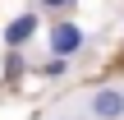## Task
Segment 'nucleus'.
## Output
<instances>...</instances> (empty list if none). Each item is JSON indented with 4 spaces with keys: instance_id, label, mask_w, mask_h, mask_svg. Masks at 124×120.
Returning a JSON list of instances; mask_svg holds the SVG:
<instances>
[{
    "instance_id": "nucleus-1",
    "label": "nucleus",
    "mask_w": 124,
    "mask_h": 120,
    "mask_svg": "<svg viewBox=\"0 0 124 120\" xmlns=\"http://www.w3.org/2000/svg\"><path fill=\"white\" fill-rule=\"evenodd\" d=\"M83 46H87V32H83L74 18H55V23H51V32H46V51H51L55 60H74Z\"/></svg>"
},
{
    "instance_id": "nucleus-6",
    "label": "nucleus",
    "mask_w": 124,
    "mask_h": 120,
    "mask_svg": "<svg viewBox=\"0 0 124 120\" xmlns=\"http://www.w3.org/2000/svg\"><path fill=\"white\" fill-rule=\"evenodd\" d=\"M78 0H37V9H46V14H69Z\"/></svg>"
},
{
    "instance_id": "nucleus-4",
    "label": "nucleus",
    "mask_w": 124,
    "mask_h": 120,
    "mask_svg": "<svg viewBox=\"0 0 124 120\" xmlns=\"http://www.w3.org/2000/svg\"><path fill=\"white\" fill-rule=\"evenodd\" d=\"M69 65H74V60H55V55H51V60H41L32 74H37V79H46V83H55V79H64V74H69Z\"/></svg>"
},
{
    "instance_id": "nucleus-2",
    "label": "nucleus",
    "mask_w": 124,
    "mask_h": 120,
    "mask_svg": "<svg viewBox=\"0 0 124 120\" xmlns=\"http://www.w3.org/2000/svg\"><path fill=\"white\" fill-rule=\"evenodd\" d=\"M37 32H41V14H37V9H23V14H14V18L5 23L0 42H5V51H23Z\"/></svg>"
},
{
    "instance_id": "nucleus-5",
    "label": "nucleus",
    "mask_w": 124,
    "mask_h": 120,
    "mask_svg": "<svg viewBox=\"0 0 124 120\" xmlns=\"http://www.w3.org/2000/svg\"><path fill=\"white\" fill-rule=\"evenodd\" d=\"M23 74V55L18 51H5V79H18Z\"/></svg>"
},
{
    "instance_id": "nucleus-3",
    "label": "nucleus",
    "mask_w": 124,
    "mask_h": 120,
    "mask_svg": "<svg viewBox=\"0 0 124 120\" xmlns=\"http://www.w3.org/2000/svg\"><path fill=\"white\" fill-rule=\"evenodd\" d=\"M87 111L92 120H124V88H97Z\"/></svg>"
}]
</instances>
